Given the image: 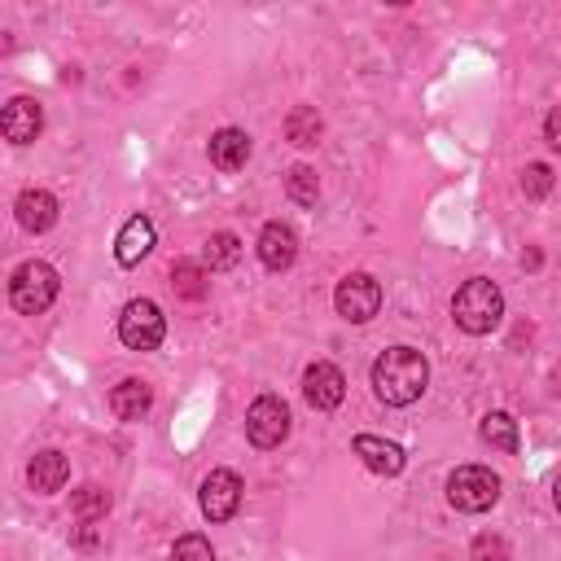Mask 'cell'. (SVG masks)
<instances>
[{
	"instance_id": "obj_12",
	"label": "cell",
	"mask_w": 561,
	"mask_h": 561,
	"mask_svg": "<svg viewBox=\"0 0 561 561\" xmlns=\"http://www.w3.org/2000/svg\"><path fill=\"white\" fill-rule=\"evenodd\" d=\"M351 451H355L373 473H381V478H394V473H403V465H408L403 447L390 443V438H377V434H355Z\"/></svg>"
},
{
	"instance_id": "obj_1",
	"label": "cell",
	"mask_w": 561,
	"mask_h": 561,
	"mask_svg": "<svg viewBox=\"0 0 561 561\" xmlns=\"http://www.w3.org/2000/svg\"><path fill=\"white\" fill-rule=\"evenodd\" d=\"M430 381V364L416 346H390L373 359V394L390 408H408L421 399Z\"/></svg>"
},
{
	"instance_id": "obj_23",
	"label": "cell",
	"mask_w": 561,
	"mask_h": 561,
	"mask_svg": "<svg viewBox=\"0 0 561 561\" xmlns=\"http://www.w3.org/2000/svg\"><path fill=\"white\" fill-rule=\"evenodd\" d=\"M285 193L298 202V206H311L316 197H320V180H316V171L311 167H289V175H285Z\"/></svg>"
},
{
	"instance_id": "obj_6",
	"label": "cell",
	"mask_w": 561,
	"mask_h": 561,
	"mask_svg": "<svg viewBox=\"0 0 561 561\" xmlns=\"http://www.w3.org/2000/svg\"><path fill=\"white\" fill-rule=\"evenodd\" d=\"M285 434H289V408H285V399L280 394H259L250 403V412H245V438L259 451H267V447H280Z\"/></svg>"
},
{
	"instance_id": "obj_8",
	"label": "cell",
	"mask_w": 561,
	"mask_h": 561,
	"mask_svg": "<svg viewBox=\"0 0 561 561\" xmlns=\"http://www.w3.org/2000/svg\"><path fill=\"white\" fill-rule=\"evenodd\" d=\"M241 478L232 473V469H210L206 478H202V513H206V522H228L237 508H241Z\"/></svg>"
},
{
	"instance_id": "obj_13",
	"label": "cell",
	"mask_w": 561,
	"mask_h": 561,
	"mask_svg": "<svg viewBox=\"0 0 561 561\" xmlns=\"http://www.w3.org/2000/svg\"><path fill=\"white\" fill-rule=\"evenodd\" d=\"M13 210H18V224L26 232H48L57 224V197L48 188H22Z\"/></svg>"
},
{
	"instance_id": "obj_18",
	"label": "cell",
	"mask_w": 561,
	"mask_h": 561,
	"mask_svg": "<svg viewBox=\"0 0 561 561\" xmlns=\"http://www.w3.org/2000/svg\"><path fill=\"white\" fill-rule=\"evenodd\" d=\"M320 131H324V123H320V114L311 110V105H294L289 114H285V140L289 145H320Z\"/></svg>"
},
{
	"instance_id": "obj_27",
	"label": "cell",
	"mask_w": 561,
	"mask_h": 561,
	"mask_svg": "<svg viewBox=\"0 0 561 561\" xmlns=\"http://www.w3.org/2000/svg\"><path fill=\"white\" fill-rule=\"evenodd\" d=\"M543 140L561 153V105H557V110H548V118H543Z\"/></svg>"
},
{
	"instance_id": "obj_24",
	"label": "cell",
	"mask_w": 561,
	"mask_h": 561,
	"mask_svg": "<svg viewBox=\"0 0 561 561\" xmlns=\"http://www.w3.org/2000/svg\"><path fill=\"white\" fill-rule=\"evenodd\" d=\"M171 561H215V548L206 535H180L171 548Z\"/></svg>"
},
{
	"instance_id": "obj_4",
	"label": "cell",
	"mask_w": 561,
	"mask_h": 561,
	"mask_svg": "<svg viewBox=\"0 0 561 561\" xmlns=\"http://www.w3.org/2000/svg\"><path fill=\"white\" fill-rule=\"evenodd\" d=\"M447 500H451V508H460V513H486V508L500 500V478H495L486 465H460V469L447 478Z\"/></svg>"
},
{
	"instance_id": "obj_26",
	"label": "cell",
	"mask_w": 561,
	"mask_h": 561,
	"mask_svg": "<svg viewBox=\"0 0 561 561\" xmlns=\"http://www.w3.org/2000/svg\"><path fill=\"white\" fill-rule=\"evenodd\" d=\"M473 561H508V543L500 535H478L473 539Z\"/></svg>"
},
{
	"instance_id": "obj_10",
	"label": "cell",
	"mask_w": 561,
	"mask_h": 561,
	"mask_svg": "<svg viewBox=\"0 0 561 561\" xmlns=\"http://www.w3.org/2000/svg\"><path fill=\"white\" fill-rule=\"evenodd\" d=\"M39 127H44V110L31 96H13L0 114V131H4L9 145H31L39 136Z\"/></svg>"
},
{
	"instance_id": "obj_5",
	"label": "cell",
	"mask_w": 561,
	"mask_h": 561,
	"mask_svg": "<svg viewBox=\"0 0 561 561\" xmlns=\"http://www.w3.org/2000/svg\"><path fill=\"white\" fill-rule=\"evenodd\" d=\"M162 333H167V320L158 311L153 298H131L118 316V337L127 351H158L162 346Z\"/></svg>"
},
{
	"instance_id": "obj_19",
	"label": "cell",
	"mask_w": 561,
	"mask_h": 561,
	"mask_svg": "<svg viewBox=\"0 0 561 561\" xmlns=\"http://www.w3.org/2000/svg\"><path fill=\"white\" fill-rule=\"evenodd\" d=\"M171 289H175L180 298L197 302V298H206V289H210V276H206V267H202V263H193V259H180V263H171Z\"/></svg>"
},
{
	"instance_id": "obj_28",
	"label": "cell",
	"mask_w": 561,
	"mask_h": 561,
	"mask_svg": "<svg viewBox=\"0 0 561 561\" xmlns=\"http://www.w3.org/2000/svg\"><path fill=\"white\" fill-rule=\"evenodd\" d=\"M552 500H557V508H561V478H557V491H552Z\"/></svg>"
},
{
	"instance_id": "obj_21",
	"label": "cell",
	"mask_w": 561,
	"mask_h": 561,
	"mask_svg": "<svg viewBox=\"0 0 561 561\" xmlns=\"http://www.w3.org/2000/svg\"><path fill=\"white\" fill-rule=\"evenodd\" d=\"M70 513L83 522V526H92V522H105V513H110V491H101V486H79L75 495H70Z\"/></svg>"
},
{
	"instance_id": "obj_9",
	"label": "cell",
	"mask_w": 561,
	"mask_h": 561,
	"mask_svg": "<svg viewBox=\"0 0 561 561\" xmlns=\"http://www.w3.org/2000/svg\"><path fill=\"white\" fill-rule=\"evenodd\" d=\"M342 394H346V377H342L337 364H329V359L307 364V373H302V399L316 412H333L342 403Z\"/></svg>"
},
{
	"instance_id": "obj_11",
	"label": "cell",
	"mask_w": 561,
	"mask_h": 561,
	"mask_svg": "<svg viewBox=\"0 0 561 561\" xmlns=\"http://www.w3.org/2000/svg\"><path fill=\"white\" fill-rule=\"evenodd\" d=\"M259 259H263L267 272H285L298 259V232L289 224H280V219L263 224V232H259Z\"/></svg>"
},
{
	"instance_id": "obj_14",
	"label": "cell",
	"mask_w": 561,
	"mask_h": 561,
	"mask_svg": "<svg viewBox=\"0 0 561 561\" xmlns=\"http://www.w3.org/2000/svg\"><path fill=\"white\" fill-rule=\"evenodd\" d=\"M149 250H153V224H149L145 215H131V219L123 224L118 241H114V259H118L123 267H136Z\"/></svg>"
},
{
	"instance_id": "obj_22",
	"label": "cell",
	"mask_w": 561,
	"mask_h": 561,
	"mask_svg": "<svg viewBox=\"0 0 561 561\" xmlns=\"http://www.w3.org/2000/svg\"><path fill=\"white\" fill-rule=\"evenodd\" d=\"M202 259H206L210 272H228V267H237V259H241V241H237V232H215V237L206 241Z\"/></svg>"
},
{
	"instance_id": "obj_16",
	"label": "cell",
	"mask_w": 561,
	"mask_h": 561,
	"mask_svg": "<svg viewBox=\"0 0 561 561\" xmlns=\"http://www.w3.org/2000/svg\"><path fill=\"white\" fill-rule=\"evenodd\" d=\"M149 403H153V390H149V381H140V377H127V381H118V386L110 390V412H114L118 421H140V416L149 412Z\"/></svg>"
},
{
	"instance_id": "obj_25",
	"label": "cell",
	"mask_w": 561,
	"mask_h": 561,
	"mask_svg": "<svg viewBox=\"0 0 561 561\" xmlns=\"http://www.w3.org/2000/svg\"><path fill=\"white\" fill-rule=\"evenodd\" d=\"M548 188H552V171H548L543 162H530V167L522 171V193H526L530 202H539V197H548Z\"/></svg>"
},
{
	"instance_id": "obj_17",
	"label": "cell",
	"mask_w": 561,
	"mask_h": 561,
	"mask_svg": "<svg viewBox=\"0 0 561 561\" xmlns=\"http://www.w3.org/2000/svg\"><path fill=\"white\" fill-rule=\"evenodd\" d=\"M66 478H70V460H66L61 451H39V456L26 465V482H31V491H39V495L61 491Z\"/></svg>"
},
{
	"instance_id": "obj_15",
	"label": "cell",
	"mask_w": 561,
	"mask_h": 561,
	"mask_svg": "<svg viewBox=\"0 0 561 561\" xmlns=\"http://www.w3.org/2000/svg\"><path fill=\"white\" fill-rule=\"evenodd\" d=\"M245 158H250V136H245L241 127H219V131L210 136V167H219V171H241Z\"/></svg>"
},
{
	"instance_id": "obj_3",
	"label": "cell",
	"mask_w": 561,
	"mask_h": 561,
	"mask_svg": "<svg viewBox=\"0 0 561 561\" xmlns=\"http://www.w3.org/2000/svg\"><path fill=\"white\" fill-rule=\"evenodd\" d=\"M53 298H57V272L48 263L31 259V263L13 267V276H9V302H13V311L39 316V311L53 307Z\"/></svg>"
},
{
	"instance_id": "obj_2",
	"label": "cell",
	"mask_w": 561,
	"mask_h": 561,
	"mask_svg": "<svg viewBox=\"0 0 561 561\" xmlns=\"http://www.w3.org/2000/svg\"><path fill=\"white\" fill-rule=\"evenodd\" d=\"M500 316H504V294H500V285L486 280V276L465 280V285L456 289V298H451V320H456L465 333H473V337L491 333V329L500 324Z\"/></svg>"
},
{
	"instance_id": "obj_7",
	"label": "cell",
	"mask_w": 561,
	"mask_h": 561,
	"mask_svg": "<svg viewBox=\"0 0 561 561\" xmlns=\"http://www.w3.org/2000/svg\"><path fill=\"white\" fill-rule=\"evenodd\" d=\"M333 302H337V316H342V320L368 324V320L381 311V285H377L368 272H351V276L337 280Z\"/></svg>"
},
{
	"instance_id": "obj_20",
	"label": "cell",
	"mask_w": 561,
	"mask_h": 561,
	"mask_svg": "<svg viewBox=\"0 0 561 561\" xmlns=\"http://www.w3.org/2000/svg\"><path fill=\"white\" fill-rule=\"evenodd\" d=\"M478 434H482V443L495 447V451H508V456L517 451V421H513L508 412H486Z\"/></svg>"
}]
</instances>
